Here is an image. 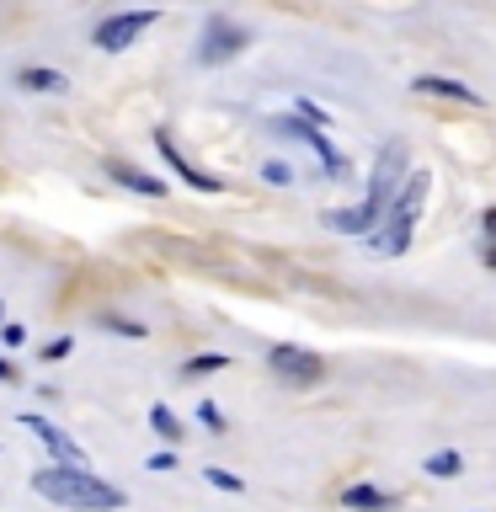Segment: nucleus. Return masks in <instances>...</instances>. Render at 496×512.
Segmentation results:
<instances>
[{"instance_id":"13","label":"nucleus","mask_w":496,"mask_h":512,"mask_svg":"<svg viewBox=\"0 0 496 512\" xmlns=\"http://www.w3.org/2000/svg\"><path fill=\"white\" fill-rule=\"evenodd\" d=\"M459 470H464V459L454 454V448H443V454H432V459H427V475H438V480H454Z\"/></svg>"},{"instance_id":"4","label":"nucleus","mask_w":496,"mask_h":512,"mask_svg":"<svg viewBox=\"0 0 496 512\" xmlns=\"http://www.w3.org/2000/svg\"><path fill=\"white\" fill-rule=\"evenodd\" d=\"M267 368L283 384H299V390H310V384L326 379V358H320V352H304V347H288V342H278L267 352Z\"/></svg>"},{"instance_id":"5","label":"nucleus","mask_w":496,"mask_h":512,"mask_svg":"<svg viewBox=\"0 0 496 512\" xmlns=\"http://www.w3.org/2000/svg\"><path fill=\"white\" fill-rule=\"evenodd\" d=\"M150 27H155V11H118V16H107V22L96 27V48H107V54H123V48L139 43Z\"/></svg>"},{"instance_id":"9","label":"nucleus","mask_w":496,"mask_h":512,"mask_svg":"<svg viewBox=\"0 0 496 512\" xmlns=\"http://www.w3.org/2000/svg\"><path fill=\"white\" fill-rule=\"evenodd\" d=\"M342 507H352V512H390L395 496L379 491V486H347L342 491Z\"/></svg>"},{"instance_id":"2","label":"nucleus","mask_w":496,"mask_h":512,"mask_svg":"<svg viewBox=\"0 0 496 512\" xmlns=\"http://www.w3.org/2000/svg\"><path fill=\"white\" fill-rule=\"evenodd\" d=\"M400 171H406V144H384L379 166H374V182H368V198L358 208H331L326 214V230H342V235H374L384 208L395 203V187H400Z\"/></svg>"},{"instance_id":"20","label":"nucleus","mask_w":496,"mask_h":512,"mask_svg":"<svg viewBox=\"0 0 496 512\" xmlns=\"http://www.w3.org/2000/svg\"><path fill=\"white\" fill-rule=\"evenodd\" d=\"M0 384H16V368L11 363H0Z\"/></svg>"},{"instance_id":"22","label":"nucleus","mask_w":496,"mask_h":512,"mask_svg":"<svg viewBox=\"0 0 496 512\" xmlns=\"http://www.w3.org/2000/svg\"><path fill=\"white\" fill-rule=\"evenodd\" d=\"M486 262H491V267H496V251H491V256H486Z\"/></svg>"},{"instance_id":"17","label":"nucleus","mask_w":496,"mask_h":512,"mask_svg":"<svg viewBox=\"0 0 496 512\" xmlns=\"http://www.w3.org/2000/svg\"><path fill=\"white\" fill-rule=\"evenodd\" d=\"M208 480H214L219 491H240V475H230V470H203Z\"/></svg>"},{"instance_id":"8","label":"nucleus","mask_w":496,"mask_h":512,"mask_svg":"<svg viewBox=\"0 0 496 512\" xmlns=\"http://www.w3.org/2000/svg\"><path fill=\"white\" fill-rule=\"evenodd\" d=\"M155 150H160V155H166V166H171L176 176H182V182H187V187H198V192H214V176H203V171H192V166H187V160H182V155H176V144H171V134H166V128H155Z\"/></svg>"},{"instance_id":"1","label":"nucleus","mask_w":496,"mask_h":512,"mask_svg":"<svg viewBox=\"0 0 496 512\" xmlns=\"http://www.w3.org/2000/svg\"><path fill=\"white\" fill-rule=\"evenodd\" d=\"M32 491L59 507H75V512H118L123 507V491L107 486L102 475H91V464H48V470L32 475Z\"/></svg>"},{"instance_id":"3","label":"nucleus","mask_w":496,"mask_h":512,"mask_svg":"<svg viewBox=\"0 0 496 512\" xmlns=\"http://www.w3.org/2000/svg\"><path fill=\"white\" fill-rule=\"evenodd\" d=\"M422 203H427V171H411V182L395 192V203L384 208V224L374 230V251L379 256H406L411 251V230H416Z\"/></svg>"},{"instance_id":"12","label":"nucleus","mask_w":496,"mask_h":512,"mask_svg":"<svg viewBox=\"0 0 496 512\" xmlns=\"http://www.w3.org/2000/svg\"><path fill=\"white\" fill-rule=\"evenodd\" d=\"M16 86H27V91H70V80H64L59 70H22Z\"/></svg>"},{"instance_id":"15","label":"nucleus","mask_w":496,"mask_h":512,"mask_svg":"<svg viewBox=\"0 0 496 512\" xmlns=\"http://www.w3.org/2000/svg\"><path fill=\"white\" fill-rule=\"evenodd\" d=\"M224 363H230V358H224V352H198V358L187 363V374H219Z\"/></svg>"},{"instance_id":"19","label":"nucleus","mask_w":496,"mask_h":512,"mask_svg":"<svg viewBox=\"0 0 496 512\" xmlns=\"http://www.w3.org/2000/svg\"><path fill=\"white\" fill-rule=\"evenodd\" d=\"M0 342H6V347H22L27 331H22V326H6V331H0Z\"/></svg>"},{"instance_id":"7","label":"nucleus","mask_w":496,"mask_h":512,"mask_svg":"<svg viewBox=\"0 0 496 512\" xmlns=\"http://www.w3.org/2000/svg\"><path fill=\"white\" fill-rule=\"evenodd\" d=\"M22 427H27V432H32V438H38L43 448H54V454H59L64 464H86V448H80V443H75L64 427L48 422V416H22Z\"/></svg>"},{"instance_id":"14","label":"nucleus","mask_w":496,"mask_h":512,"mask_svg":"<svg viewBox=\"0 0 496 512\" xmlns=\"http://www.w3.org/2000/svg\"><path fill=\"white\" fill-rule=\"evenodd\" d=\"M150 427L160 432V438H176V432H182V422L171 416V406H150Z\"/></svg>"},{"instance_id":"16","label":"nucleus","mask_w":496,"mask_h":512,"mask_svg":"<svg viewBox=\"0 0 496 512\" xmlns=\"http://www.w3.org/2000/svg\"><path fill=\"white\" fill-rule=\"evenodd\" d=\"M198 422H203V427H214V432H224V411L214 406V400H203V406H198Z\"/></svg>"},{"instance_id":"6","label":"nucleus","mask_w":496,"mask_h":512,"mask_svg":"<svg viewBox=\"0 0 496 512\" xmlns=\"http://www.w3.org/2000/svg\"><path fill=\"white\" fill-rule=\"evenodd\" d=\"M246 43H251V32L246 27H235V22H208L203 32V48H198V59L203 64H224V59H235V54H246Z\"/></svg>"},{"instance_id":"21","label":"nucleus","mask_w":496,"mask_h":512,"mask_svg":"<svg viewBox=\"0 0 496 512\" xmlns=\"http://www.w3.org/2000/svg\"><path fill=\"white\" fill-rule=\"evenodd\" d=\"M486 235H496V208H486Z\"/></svg>"},{"instance_id":"11","label":"nucleus","mask_w":496,"mask_h":512,"mask_svg":"<svg viewBox=\"0 0 496 512\" xmlns=\"http://www.w3.org/2000/svg\"><path fill=\"white\" fill-rule=\"evenodd\" d=\"M112 182H123V187H134V192H144V198H160V192H166V182H160V176H144L139 166H123V160H112Z\"/></svg>"},{"instance_id":"18","label":"nucleus","mask_w":496,"mask_h":512,"mask_svg":"<svg viewBox=\"0 0 496 512\" xmlns=\"http://www.w3.org/2000/svg\"><path fill=\"white\" fill-rule=\"evenodd\" d=\"M267 182H272V187L288 182V166H283V160H272V166H267Z\"/></svg>"},{"instance_id":"10","label":"nucleus","mask_w":496,"mask_h":512,"mask_svg":"<svg viewBox=\"0 0 496 512\" xmlns=\"http://www.w3.org/2000/svg\"><path fill=\"white\" fill-rule=\"evenodd\" d=\"M416 91L422 96H448V102H480V96L470 86H459V80H448V75H416Z\"/></svg>"}]
</instances>
